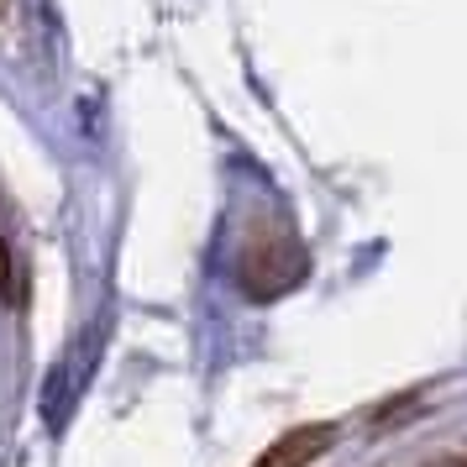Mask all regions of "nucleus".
<instances>
[{
	"mask_svg": "<svg viewBox=\"0 0 467 467\" xmlns=\"http://www.w3.org/2000/svg\"><path fill=\"white\" fill-rule=\"evenodd\" d=\"M331 441H337V431H331V425H299V431H289L284 441L268 446L257 467H305L310 457H320Z\"/></svg>",
	"mask_w": 467,
	"mask_h": 467,
	"instance_id": "2",
	"label": "nucleus"
},
{
	"mask_svg": "<svg viewBox=\"0 0 467 467\" xmlns=\"http://www.w3.org/2000/svg\"><path fill=\"white\" fill-rule=\"evenodd\" d=\"M0 295L16 299V268H11V253H5V236H0Z\"/></svg>",
	"mask_w": 467,
	"mask_h": 467,
	"instance_id": "3",
	"label": "nucleus"
},
{
	"mask_svg": "<svg viewBox=\"0 0 467 467\" xmlns=\"http://www.w3.org/2000/svg\"><path fill=\"white\" fill-rule=\"evenodd\" d=\"M305 278V247L299 236L274 232V236H253L242 253V289L253 299H274L284 289H295Z\"/></svg>",
	"mask_w": 467,
	"mask_h": 467,
	"instance_id": "1",
	"label": "nucleus"
},
{
	"mask_svg": "<svg viewBox=\"0 0 467 467\" xmlns=\"http://www.w3.org/2000/svg\"><path fill=\"white\" fill-rule=\"evenodd\" d=\"M425 467H467V457H436V462H425Z\"/></svg>",
	"mask_w": 467,
	"mask_h": 467,
	"instance_id": "4",
	"label": "nucleus"
}]
</instances>
